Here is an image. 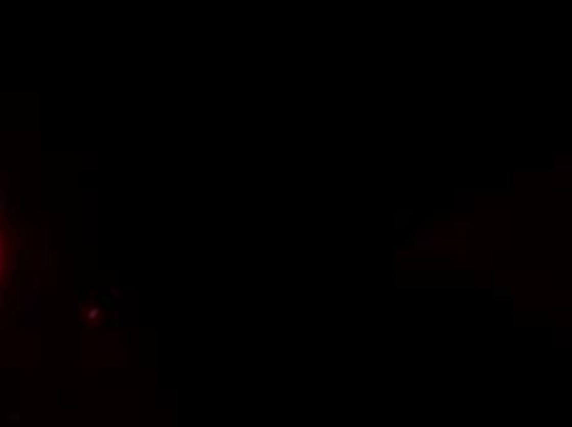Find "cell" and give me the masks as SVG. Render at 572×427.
<instances>
[]
</instances>
